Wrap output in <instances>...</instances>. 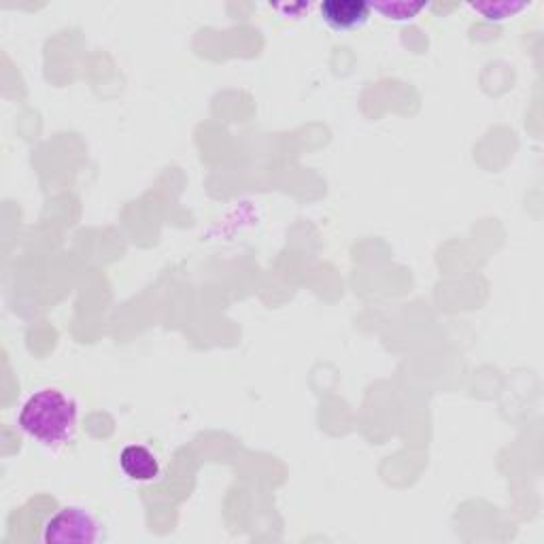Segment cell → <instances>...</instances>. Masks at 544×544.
I'll list each match as a JSON object with an SVG mask.
<instances>
[{
	"mask_svg": "<svg viewBox=\"0 0 544 544\" xmlns=\"http://www.w3.org/2000/svg\"><path fill=\"white\" fill-rule=\"evenodd\" d=\"M20 428L45 447H60L77 428V404L60 389L45 387L34 391L17 415Z\"/></svg>",
	"mask_w": 544,
	"mask_h": 544,
	"instance_id": "obj_1",
	"label": "cell"
},
{
	"mask_svg": "<svg viewBox=\"0 0 544 544\" xmlns=\"http://www.w3.org/2000/svg\"><path fill=\"white\" fill-rule=\"evenodd\" d=\"M45 542H79L92 544L100 540V525L85 508L66 506L51 517L43 527Z\"/></svg>",
	"mask_w": 544,
	"mask_h": 544,
	"instance_id": "obj_2",
	"label": "cell"
},
{
	"mask_svg": "<svg viewBox=\"0 0 544 544\" xmlns=\"http://www.w3.org/2000/svg\"><path fill=\"white\" fill-rule=\"evenodd\" d=\"M321 17L332 30L349 32L362 28L370 20V5L364 0H323Z\"/></svg>",
	"mask_w": 544,
	"mask_h": 544,
	"instance_id": "obj_3",
	"label": "cell"
},
{
	"mask_svg": "<svg viewBox=\"0 0 544 544\" xmlns=\"http://www.w3.org/2000/svg\"><path fill=\"white\" fill-rule=\"evenodd\" d=\"M119 466H122L124 474L132 481L147 483V481H153L160 476L158 457L143 445L124 447V451L119 453Z\"/></svg>",
	"mask_w": 544,
	"mask_h": 544,
	"instance_id": "obj_4",
	"label": "cell"
},
{
	"mask_svg": "<svg viewBox=\"0 0 544 544\" xmlns=\"http://www.w3.org/2000/svg\"><path fill=\"white\" fill-rule=\"evenodd\" d=\"M468 7L481 13L489 22H504L530 7V3H525V0H485V3H468Z\"/></svg>",
	"mask_w": 544,
	"mask_h": 544,
	"instance_id": "obj_5",
	"label": "cell"
},
{
	"mask_svg": "<svg viewBox=\"0 0 544 544\" xmlns=\"http://www.w3.org/2000/svg\"><path fill=\"white\" fill-rule=\"evenodd\" d=\"M425 7H428V3H423V0H419V3H413V0H381V3L370 5V9L391 22H411Z\"/></svg>",
	"mask_w": 544,
	"mask_h": 544,
	"instance_id": "obj_6",
	"label": "cell"
}]
</instances>
